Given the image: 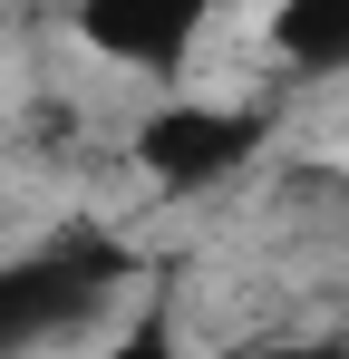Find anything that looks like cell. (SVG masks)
<instances>
[{
    "label": "cell",
    "mask_w": 349,
    "mask_h": 359,
    "mask_svg": "<svg viewBox=\"0 0 349 359\" xmlns=\"http://www.w3.org/2000/svg\"><path fill=\"white\" fill-rule=\"evenodd\" d=\"M262 146H272V107H252V97H165V107L136 117V146L126 156L146 165L156 194H214Z\"/></svg>",
    "instance_id": "2"
},
{
    "label": "cell",
    "mask_w": 349,
    "mask_h": 359,
    "mask_svg": "<svg viewBox=\"0 0 349 359\" xmlns=\"http://www.w3.org/2000/svg\"><path fill=\"white\" fill-rule=\"evenodd\" d=\"M262 49L291 78H349V0H272L262 10Z\"/></svg>",
    "instance_id": "4"
},
{
    "label": "cell",
    "mask_w": 349,
    "mask_h": 359,
    "mask_svg": "<svg viewBox=\"0 0 349 359\" xmlns=\"http://www.w3.org/2000/svg\"><path fill=\"white\" fill-rule=\"evenodd\" d=\"M233 0H78L68 29L88 59L126 68V78H174V68L204 49V29L224 20Z\"/></svg>",
    "instance_id": "3"
},
{
    "label": "cell",
    "mask_w": 349,
    "mask_h": 359,
    "mask_svg": "<svg viewBox=\"0 0 349 359\" xmlns=\"http://www.w3.org/2000/svg\"><path fill=\"white\" fill-rule=\"evenodd\" d=\"M136 282V252L107 224H68L39 233L29 252H0V359H78V340L116 311Z\"/></svg>",
    "instance_id": "1"
},
{
    "label": "cell",
    "mask_w": 349,
    "mask_h": 359,
    "mask_svg": "<svg viewBox=\"0 0 349 359\" xmlns=\"http://www.w3.org/2000/svg\"><path fill=\"white\" fill-rule=\"evenodd\" d=\"M242 359H349V340H262V350Z\"/></svg>",
    "instance_id": "6"
},
{
    "label": "cell",
    "mask_w": 349,
    "mask_h": 359,
    "mask_svg": "<svg viewBox=\"0 0 349 359\" xmlns=\"http://www.w3.org/2000/svg\"><path fill=\"white\" fill-rule=\"evenodd\" d=\"M78 359H224V350H194V340H184V330H174L165 311H156V301H146V311H136V320H126V330H107V340H97V350H78Z\"/></svg>",
    "instance_id": "5"
}]
</instances>
